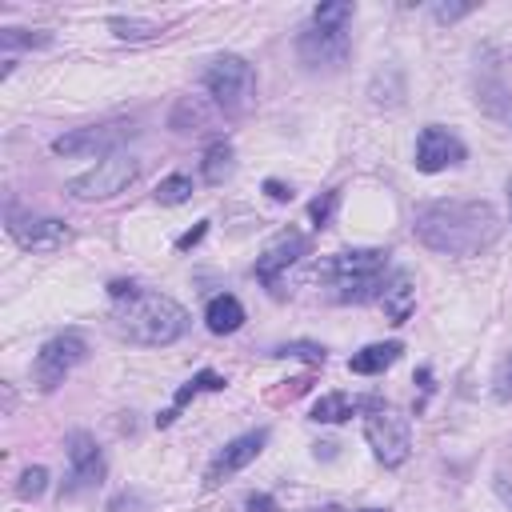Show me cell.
Here are the masks:
<instances>
[{"label": "cell", "instance_id": "1", "mask_svg": "<svg viewBox=\"0 0 512 512\" xmlns=\"http://www.w3.org/2000/svg\"><path fill=\"white\" fill-rule=\"evenodd\" d=\"M500 228V212L488 200H428L412 216L416 240L440 256H476L496 244Z\"/></svg>", "mask_w": 512, "mask_h": 512}, {"label": "cell", "instance_id": "2", "mask_svg": "<svg viewBox=\"0 0 512 512\" xmlns=\"http://www.w3.org/2000/svg\"><path fill=\"white\" fill-rule=\"evenodd\" d=\"M108 296L116 300V312H112L116 332L140 348H164L188 332V308L164 292L140 288L132 280H112Z\"/></svg>", "mask_w": 512, "mask_h": 512}, {"label": "cell", "instance_id": "3", "mask_svg": "<svg viewBox=\"0 0 512 512\" xmlns=\"http://www.w3.org/2000/svg\"><path fill=\"white\" fill-rule=\"evenodd\" d=\"M356 8L348 0H328L312 8V20L304 24V32L296 36V56L308 72H336L348 60V24H352Z\"/></svg>", "mask_w": 512, "mask_h": 512}, {"label": "cell", "instance_id": "4", "mask_svg": "<svg viewBox=\"0 0 512 512\" xmlns=\"http://www.w3.org/2000/svg\"><path fill=\"white\" fill-rule=\"evenodd\" d=\"M388 256V248H344L320 264V276L340 304L380 300L388 284Z\"/></svg>", "mask_w": 512, "mask_h": 512}, {"label": "cell", "instance_id": "5", "mask_svg": "<svg viewBox=\"0 0 512 512\" xmlns=\"http://www.w3.org/2000/svg\"><path fill=\"white\" fill-rule=\"evenodd\" d=\"M204 92L224 116H244L256 100V68L244 56L224 52L204 68Z\"/></svg>", "mask_w": 512, "mask_h": 512}, {"label": "cell", "instance_id": "6", "mask_svg": "<svg viewBox=\"0 0 512 512\" xmlns=\"http://www.w3.org/2000/svg\"><path fill=\"white\" fill-rule=\"evenodd\" d=\"M84 356H88L84 332H76V328L56 332L52 340L40 344V352H36V360H32V380H36V388H40V392H56V388L68 380V372H72L76 364H84Z\"/></svg>", "mask_w": 512, "mask_h": 512}, {"label": "cell", "instance_id": "7", "mask_svg": "<svg viewBox=\"0 0 512 512\" xmlns=\"http://www.w3.org/2000/svg\"><path fill=\"white\" fill-rule=\"evenodd\" d=\"M364 440H368V448L376 452V460L384 468H400L412 452V424L392 404H380L364 416Z\"/></svg>", "mask_w": 512, "mask_h": 512}, {"label": "cell", "instance_id": "8", "mask_svg": "<svg viewBox=\"0 0 512 512\" xmlns=\"http://www.w3.org/2000/svg\"><path fill=\"white\" fill-rule=\"evenodd\" d=\"M136 176H140V160L116 152V156L96 160V168L72 176V180H68V196H72V200H84V204H88V200H112V196L124 192Z\"/></svg>", "mask_w": 512, "mask_h": 512}, {"label": "cell", "instance_id": "9", "mask_svg": "<svg viewBox=\"0 0 512 512\" xmlns=\"http://www.w3.org/2000/svg\"><path fill=\"white\" fill-rule=\"evenodd\" d=\"M136 128L128 120H112V124H88V128H72L64 136L52 140V152L56 156H116L120 144L132 136Z\"/></svg>", "mask_w": 512, "mask_h": 512}, {"label": "cell", "instance_id": "10", "mask_svg": "<svg viewBox=\"0 0 512 512\" xmlns=\"http://www.w3.org/2000/svg\"><path fill=\"white\" fill-rule=\"evenodd\" d=\"M8 232L20 248L28 252H56L72 240V228L56 216H36V212H20V208H8Z\"/></svg>", "mask_w": 512, "mask_h": 512}, {"label": "cell", "instance_id": "11", "mask_svg": "<svg viewBox=\"0 0 512 512\" xmlns=\"http://www.w3.org/2000/svg\"><path fill=\"white\" fill-rule=\"evenodd\" d=\"M100 480H104V452H100L96 436L84 428L68 432V484H64V492L76 496L84 488H96Z\"/></svg>", "mask_w": 512, "mask_h": 512}, {"label": "cell", "instance_id": "12", "mask_svg": "<svg viewBox=\"0 0 512 512\" xmlns=\"http://www.w3.org/2000/svg\"><path fill=\"white\" fill-rule=\"evenodd\" d=\"M264 444H268V428H256V432H244V436L228 440V444L208 460V468H204V488H220L228 476H236L240 468H248V464L264 452Z\"/></svg>", "mask_w": 512, "mask_h": 512}, {"label": "cell", "instance_id": "13", "mask_svg": "<svg viewBox=\"0 0 512 512\" xmlns=\"http://www.w3.org/2000/svg\"><path fill=\"white\" fill-rule=\"evenodd\" d=\"M464 156H468L464 140H460L456 132H448L444 124L420 128V136H416V168H420V172L456 168V164H464Z\"/></svg>", "mask_w": 512, "mask_h": 512}, {"label": "cell", "instance_id": "14", "mask_svg": "<svg viewBox=\"0 0 512 512\" xmlns=\"http://www.w3.org/2000/svg\"><path fill=\"white\" fill-rule=\"evenodd\" d=\"M300 256H308V236L304 232H296V228H284L260 256H256V280L260 284H268L276 296H280V272H288Z\"/></svg>", "mask_w": 512, "mask_h": 512}, {"label": "cell", "instance_id": "15", "mask_svg": "<svg viewBox=\"0 0 512 512\" xmlns=\"http://www.w3.org/2000/svg\"><path fill=\"white\" fill-rule=\"evenodd\" d=\"M384 400H376V396H368V400H360V396H348V392H324L316 404H312V420L316 424H344V420H352L360 408H380Z\"/></svg>", "mask_w": 512, "mask_h": 512}, {"label": "cell", "instance_id": "16", "mask_svg": "<svg viewBox=\"0 0 512 512\" xmlns=\"http://www.w3.org/2000/svg\"><path fill=\"white\" fill-rule=\"evenodd\" d=\"M380 308H384V316H388L392 324H404V320L416 312V284H412L408 272H396V276L384 284Z\"/></svg>", "mask_w": 512, "mask_h": 512}, {"label": "cell", "instance_id": "17", "mask_svg": "<svg viewBox=\"0 0 512 512\" xmlns=\"http://www.w3.org/2000/svg\"><path fill=\"white\" fill-rule=\"evenodd\" d=\"M400 352H404L400 340H376V344H364L360 352H352L348 356V368L356 376H380L384 368H392L400 360Z\"/></svg>", "mask_w": 512, "mask_h": 512}, {"label": "cell", "instance_id": "18", "mask_svg": "<svg viewBox=\"0 0 512 512\" xmlns=\"http://www.w3.org/2000/svg\"><path fill=\"white\" fill-rule=\"evenodd\" d=\"M200 392H224V376H220V372H212V368H200V372H196L188 384H180V388H176L172 408L156 416V428H168V424L176 420V412H180V408H184L192 396H200Z\"/></svg>", "mask_w": 512, "mask_h": 512}, {"label": "cell", "instance_id": "19", "mask_svg": "<svg viewBox=\"0 0 512 512\" xmlns=\"http://www.w3.org/2000/svg\"><path fill=\"white\" fill-rule=\"evenodd\" d=\"M204 324H208V332H216V336H232V332L244 324V304H240L232 292H220V296L208 300Z\"/></svg>", "mask_w": 512, "mask_h": 512}, {"label": "cell", "instance_id": "20", "mask_svg": "<svg viewBox=\"0 0 512 512\" xmlns=\"http://www.w3.org/2000/svg\"><path fill=\"white\" fill-rule=\"evenodd\" d=\"M476 104H480L496 124H504V128L512 132V92H508L496 76H484V80L476 84Z\"/></svg>", "mask_w": 512, "mask_h": 512}, {"label": "cell", "instance_id": "21", "mask_svg": "<svg viewBox=\"0 0 512 512\" xmlns=\"http://www.w3.org/2000/svg\"><path fill=\"white\" fill-rule=\"evenodd\" d=\"M232 168H236V152H232V144H228V140H212V144L204 148V160H200V176H204V184H224V180L232 176Z\"/></svg>", "mask_w": 512, "mask_h": 512}, {"label": "cell", "instance_id": "22", "mask_svg": "<svg viewBox=\"0 0 512 512\" xmlns=\"http://www.w3.org/2000/svg\"><path fill=\"white\" fill-rule=\"evenodd\" d=\"M108 28L120 36V40H152L156 32H160V24L156 20H144V16H112L108 20Z\"/></svg>", "mask_w": 512, "mask_h": 512}, {"label": "cell", "instance_id": "23", "mask_svg": "<svg viewBox=\"0 0 512 512\" xmlns=\"http://www.w3.org/2000/svg\"><path fill=\"white\" fill-rule=\"evenodd\" d=\"M192 196V176L188 172H172V176H164L156 188H152V200L156 204H184Z\"/></svg>", "mask_w": 512, "mask_h": 512}, {"label": "cell", "instance_id": "24", "mask_svg": "<svg viewBox=\"0 0 512 512\" xmlns=\"http://www.w3.org/2000/svg\"><path fill=\"white\" fill-rule=\"evenodd\" d=\"M268 356H280V360H288V356H296V360H308V364H324V348L320 344H312V340H292V344H276Z\"/></svg>", "mask_w": 512, "mask_h": 512}, {"label": "cell", "instance_id": "25", "mask_svg": "<svg viewBox=\"0 0 512 512\" xmlns=\"http://www.w3.org/2000/svg\"><path fill=\"white\" fill-rule=\"evenodd\" d=\"M336 204H340V188H328L324 196H316V200L308 204V220H312V228H328Z\"/></svg>", "mask_w": 512, "mask_h": 512}, {"label": "cell", "instance_id": "26", "mask_svg": "<svg viewBox=\"0 0 512 512\" xmlns=\"http://www.w3.org/2000/svg\"><path fill=\"white\" fill-rule=\"evenodd\" d=\"M0 44L4 48H44V44H52V36L48 32H28V28H4Z\"/></svg>", "mask_w": 512, "mask_h": 512}, {"label": "cell", "instance_id": "27", "mask_svg": "<svg viewBox=\"0 0 512 512\" xmlns=\"http://www.w3.org/2000/svg\"><path fill=\"white\" fill-rule=\"evenodd\" d=\"M48 488V468H40V464H32V468H24L20 472V484H16V496L20 500H36L40 492Z\"/></svg>", "mask_w": 512, "mask_h": 512}, {"label": "cell", "instance_id": "28", "mask_svg": "<svg viewBox=\"0 0 512 512\" xmlns=\"http://www.w3.org/2000/svg\"><path fill=\"white\" fill-rule=\"evenodd\" d=\"M492 396L500 400V404H508L512 400V352L500 360V368L492 372Z\"/></svg>", "mask_w": 512, "mask_h": 512}, {"label": "cell", "instance_id": "29", "mask_svg": "<svg viewBox=\"0 0 512 512\" xmlns=\"http://www.w3.org/2000/svg\"><path fill=\"white\" fill-rule=\"evenodd\" d=\"M468 12H472V4H436V8H432V16H436L440 24H452V20L468 16Z\"/></svg>", "mask_w": 512, "mask_h": 512}, {"label": "cell", "instance_id": "30", "mask_svg": "<svg viewBox=\"0 0 512 512\" xmlns=\"http://www.w3.org/2000/svg\"><path fill=\"white\" fill-rule=\"evenodd\" d=\"M244 512H276V500H272L268 492H252V496L244 500Z\"/></svg>", "mask_w": 512, "mask_h": 512}, {"label": "cell", "instance_id": "31", "mask_svg": "<svg viewBox=\"0 0 512 512\" xmlns=\"http://www.w3.org/2000/svg\"><path fill=\"white\" fill-rule=\"evenodd\" d=\"M204 232H208V220H200V224H196L192 232H184V236L176 240V248H180V252H188L192 244H200V240H204Z\"/></svg>", "mask_w": 512, "mask_h": 512}, {"label": "cell", "instance_id": "32", "mask_svg": "<svg viewBox=\"0 0 512 512\" xmlns=\"http://www.w3.org/2000/svg\"><path fill=\"white\" fill-rule=\"evenodd\" d=\"M264 192H268L272 200H280V204H284V200H292V188H288L284 180H264Z\"/></svg>", "mask_w": 512, "mask_h": 512}, {"label": "cell", "instance_id": "33", "mask_svg": "<svg viewBox=\"0 0 512 512\" xmlns=\"http://www.w3.org/2000/svg\"><path fill=\"white\" fill-rule=\"evenodd\" d=\"M508 208H512V176H508Z\"/></svg>", "mask_w": 512, "mask_h": 512}, {"label": "cell", "instance_id": "34", "mask_svg": "<svg viewBox=\"0 0 512 512\" xmlns=\"http://www.w3.org/2000/svg\"><path fill=\"white\" fill-rule=\"evenodd\" d=\"M360 512H388V508H360Z\"/></svg>", "mask_w": 512, "mask_h": 512}]
</instances>
